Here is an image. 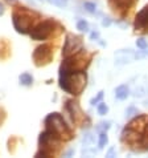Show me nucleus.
<instances>
[{"label": "nucleus", "instance_id": "obj_2", "mask_svg": "<svg viewBox=\"0 0 148 158\" xmlns=\"http://www.w3.org/2000/svg\"><path fill=\"white\" fill-rule=\"evenodd\" d=\"M62 139L54 133H52L50 130L45 129L38 137V146L40 150L36 153V157H52L60 150Z\"/></svg>", "mask_w": 148, "mask_h": 158}, {"label": "nucleus", "instance_id": "obj_18", "mask_svg": "<svg viewBox=\"0 0 148 158\" xmlns=\"http://www.w3.org/2000/svg\"><path fill=\"white\" fill-rule=\"evenodd\" d=\"M110 128H111V122L110 121H102V122H99L98 124V126L95 128V130H97L98 133H101V131H107Z\"/></svg>", "mask_w": 148, "mask_h": 158}, {"label": "nucleus", "instance_id": "obj_15", "mask_svg": "<svg viewBox=\"0 0 148 158\" xmlns=\"http://www.w3.org/2000/svg\"><path fill=\"white\" fill-rule=\"evenodd\" d=\"M108 142V137H107V131H101L98 135V148L103 149Z\"/></svg>", "mask_w": 148, "mask_h": 158}, {"label": "nucleus", "instance_id": "obj_5", "mask_svg": "<svg viewBox=\"0 0 148 158\" xmlns=\"http://www.w3.org/2000/svg\"><path fill=\"white\" fill-rule=\"evenodd\" d=\"M54 27H56V23L53 20H44L41 23L33 25L32 29L29 31V36L32 40H37V41L46 40V39H49L53 35Z\"/></svg>", "mask_w": 148, "mask_h": 158}, {"label": "nucleus", "instance_id": "obj_28", "mask_svg": "<svg viewBox=\"0 0 148 158\" xmlns=\"http://www.w3.org/2000/svg\"><path fill=\"white\" fill-rule=\"evenodd\" d=\"M114 154H115V148H110V150L107 152V157H114Z\"/></svg>", "mask_w": 148, "mask_h": 158}, {"label": "nucleus", "instance_id": "obj_9", "mask_svg": "<svg viewBox=\"0 0 148 158\" xmlns=\"http://www.w3.org/2000/svg\"><path fill=\"white\" fill-rule=\"evenodd\" d=\"M136 0H108V6L114 12L124 16L134 7Z\"/></svg>", "mask_w": 148, "mask_h": 158}, {"label": "nucleus", "instance_id": "obj_12", "mask_svg": "<svg viewBox=\"0 0 148 158\" xmlns=\"http://www.w3.org/2000/svg\"><path fill=\"white\" fill-rule=\"evenodd\" d=\"M139 82L135 84L134 89H132V94L135 97H144L148 94V77H144V81H140V77L138 78Z\"/></svg>", "mask_w": 148, "mask_h": 158}, {"label": "nucleus", "instance_id": "obj_3", "mask_svg": "<svg viewBox=\"0 0 148 158\" xmlns=\"http://www.w3.org/2000/svg\"><path fill=\"white\" fill-rule=\"evenodd\" d=\"M45 129L50 130L52 133H54L56 135L62 139V141H69L73 138V131L69 128L65 122L64 117L60 113H50L45 117Z\"/></svg>", "mask_w": 148, "mask_h": 158}, {"label": "nucleus", "instance_id": "obj_6", "mask_svg": "<svg viewBox=\"0 0 148 158\" xmlns=\"http://www.w3.org/2000/svg\"><path fill=\"white\" fill-rule=\"evenodd\" d=\"M148 49V48H147ZM139 51V52H135L132 49H119L115 52V64L116 65H124V64H128V63H132L135 60H139V59H143L148 56V51Z\"/></svg>", "mask_w": 148, "mask_h": 158}, {"label": "nucleus", "instance_id": "obj_16", "mask_svg": "<svg viewBox=\"0 0 148 158\" xmlns=\"http://www.w3.org/2000/svg\"><path fill=\"white\" fill-rule=\"evenodd\" d=\"M84 8H85V11L89 12V14H97V11H98L97 4L93 3V2H85L84 3Z\"/></svg>", "mask_w": 148, "mask_h": 158}, {"label": "nucleus", "instance_id": "obj_27", "mask_svg": "<svg viewBox=\"0 0 148 158\" xmlns=\"http://www.w3.org/2000/svg\"><path fill=\"white\" fill-rule=\"evenodd\" d=\"M110 24H111V20L108 19V17H103V20H102V25H103V27H108Z\"/></svg>", "mask_w": 148, "mask_h": 158}, {"label": "nucleus", "instance_id": "obj_29", "mask_svg": "<svg viewBox=\"0 0 148 158\" xmlns=\"http://www.w3.org/2000/svg\"><path fill=\"white\" fill-rule=\"evenodd\" d=\"M4 12H6V8H4V4L0 3V16L4 15Z\"/></svg>", "mask_w": 148, "mask_h": 158}, {"label": "nucleus", "instance_id": "obj_1", "mask_svg": "<svg viewBox=\"0 0 148 158\" xmlns=\"http://www.w3.org/2000/svg\"><path fill=\"white\" fill-rule=\"evenodd\" d=\"M58 84L64 92L73 96H80L88 84V76L84 71H68L60 67Z\"/></svg>", "mask_w": 148, "mask_h": 158}, {"label": "nucleus", "instance_id": "obj_8", "mask_svg": "<svg viewBox=\"0 0 148 158\" xmlns=\"http://www.w3.org/2000/svg\"><path fill=\"white\" fill-rule=\"evenodd\" d=\"M33 61L34 65L37 67H42V65H46L52 61L53 57V51H52V47L49 44H42V45H38L36 49L33 51Z\"/></svg>", "mask_w": 148, "mask_h": 158}, {"label": "nucleus", "instance_id": "obj_17", "mask_svg": "<svg viewBox=\"0 0 148 158\" xmlns=\"http://www.w3.org/2000/svg\"><path fill=\"white\" fill-rule=\"evenodd\" d=\"M77 29L81 31V32H89V29H90L89 23L85 19H80L77 21Z\"/></svg>", "mask_w": 148, "mask_h": 158}, {"label": "nucleus", "instance_id": "obj_23", "mask_svg": "<svg viewBox=\"0 0 148 158\" xmlns=\"http://www.w3.org/2000/svg\"><path fill=\"white\" fill-rule=\"evenodd\" d=\"M139 113V110L136 108L134 106V105H131V106H128L127 109H126V118H131L132 116H136Z\"/></svg>", "mask_w": 148, "mask_h": 158}, {"label": "nucleus", "instance_id": "obj_25", "mask_svg": "<svg viewBox=\"0 0 148 158\" xmlns=\"http://www.w3.org/2000/svg\"><path fill=\"white\" fill-rule=\"evenodd\" d=\"M68 2H69V0H49V3H52L53 6L60 7V8H65V7H66Z\"/></svg>", "mask_w": 148, "mask_h": 158}, {"label": "nucleus", "instance_id": "obj_7", "mask_svg": "<svg viewBox=\"0 0 148 158\" xmlns=\"http://www.w3.org/2000/svg\"><path fill=\"white\" fill-rule=\"evenodd\" d=\"M82 49H84L82 39L80 36H77V35L68 33L66 37H65V44H64V48H62L64 57H69V56H72V55H76Z\"/></svg>", "mask_w": 148, "mask_h": 158}, {"label": "nucleus", "instance_id": "obj_19", "mask_svg": "<svg viewBox=\"0 0 148 158\" xmlns=\"http://www.w3.org/2000/svg\"><path fill=\"white\" fill-rule=\"evenodd\" d=\"M143 133H144V135L142 137V146H144V150H148V120L144 129H143Z\"/></svg>", "mask_w": 148, "mask_h": 158}, {"label": "nucleus", "instance_id": "obj_13", "mask_svg": "<svg viewBox=\"0 0 148 158\" xmlns=\"http://www.w3.org/2000/svg\"><path fill=\"white\" fill-rule=\"evenodd\" d=\"M114 93H115V98L116 100L124 101V100H127V97L130 96V86L127 84H122V85L115 88Z\"/></svg>", "mask_w": 148, "mask_h": 158}, {"label": "nucleus", "instance_id": "obj_20", "mask_svg": "<svg viewBox=\"0 0 148 158\" xmlns=\"http://www.w3.org/2000/svg\"><path fill=\"white\" fill-rule=\"evenodd\" d=\"M97 112H98L99 116H106L107 112H108V106L104 102H102V101H101V102L97 105Z\"/></svg>", "mask_w": 148, "mask_h": 158}, {"label": "nucleus", "instance_id": "obj_26", "mask_svg": "<svg viewBox=\"0 0 148 158\" xmlns=\"http://www.w3.org/2000/svg\"><path fill=\"white\" fill-rule=\"evenodd\" d=\"M90 39H91V40H94V41H99L102 45H106V44L102 43L101 39H99V32H98V31H93V32L90 33Z\"/></svg>", "mask_w": 148, "mask_h": 158}, {"label": "nucleus", "instance_id": "obj_10", "mask_svg": "<svg viewBox=\"0 0 148 158\" xmlns=\"http://www.w3.org/2000/svg\"><path fill=\"white\" fill-rule=\"evenodd\" d=\"M65 109L68 110L73 122H76V124H81V122L85 120V113L82 112V109L80 108V105H78L77 101L69 100L66 102V105H65Z\"/></svg>", "mask_w": 148, "mask_h": 158}, {"label": "nucleus", "instance_id": "obj_14", "mask_svg": "<svg viewBox=\"0 0 148 158\" xmlns=\"http://www.w3.org/2000/svg\"><path fill=\"white\" fill-rule=\"evenodd\" d=\"M19 82H20V85H23V86H32V84H33V76L30 73H28V72L21 73L19 76Z\"/></svg>", "mask_w": 148, "mask_h": 158}, {"label": "nucleus", "instance_id": "obj_24", "mask_svg": "<svg viewBox=\"0 0 148 158\" xmlns=\"http://www.w3.org/2000/svg\"><path fill=\"white\" fill-rule=\"evenodd\" d=\"M136 47L140 51H144V49H147V48H148V43H147L146 39L140 37V39H138V40H136Z\"/></svg>", "mask_w": 148, "mask_h": 158}, {"label": "nucleus", "instance_id": "obj_11", "mask_svg": "<svg viewBox=\"0 0 148 158\" xmlns=\"http://www.w3.org/2000/svg\"><path fill=\"white\" fill-rule=\"evenodd\" d=\"M134 27L136 31H143V32H148V4L144 6L140 11L138 12L136 17H135Z\"/></svg>", "mask_w": 148, "mask_h": 158}, {"label": "nucleus", "instance_id": "obj_4", "mask_svg": "<svg viewBox=\"0 0 148 158\" xmlns=\"http://www.w3.org/2000/svg\"><path fill=\"white\" fill-rule=\"evenodd\" d=\"M38 17L37 14L27 10V8H19L15 10L12 14V23L16 29V32L19 33H29V31L32 29L34 21Z\"/></svg>", "mask_w": 148, "mask_h": 158}, {"label": "nucleus", "instance_id": "obj_22", "mask_svg": "<svg viewBox=\"0 0 148 158\" xmlns=\"http://www.w3.org/2000/svg\"><path fill=\"white\" fill-rule=\"evenodd\" d=\"M93 139H94L93 134H91L90 131H88V133L84 135V139H82V142H84V148H89L90 145L93 143Z\"/></svg>", "mask_w": 148, "mask_h": 158}, {"label": "nucleus", "instance_id": "obj_21", "mask_svg": "<svg viewBox=\"0 0 148 158\" xmlns=\"http://www.w3.org/2000/svg\"><path fill=\"white\" fill-rule=\"evenodd\" d=\"M103 96H104V92H103V90L98 92V94L95 96V97H93V98L90 100V105H91V106H95V105H98V104H99V102H101V101H102Z\"/></svg>", "mask_w": 148, "mask_h": 158}]
</instances>
